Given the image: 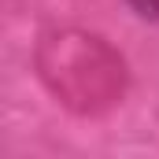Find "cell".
I'll return each mask as SVG.
<instances>
[{
    "label": "cell",
    "instance_id": "1",
    "mask_svg": "<svg viewBox=\"0 0 159 159\" xmlns=\"http://www.w3.org/2000/svg\"><path fill=\"white\" fill-rule=\"evenodd\" d=\"M44 89L81 119H100L119 107L129 89V67L122 52L89 30H52L34 52Z\"/></svg>",
    "mask_w": 159,
    "mask_h": 159
},
{
    "label": "cell",
    "instance_id": "2",
    "mask_svg": "<svg viewBox=\"0 0 159 159\" xmlns=\"http://www.w3.org/2000/svg\"><path fill=\"white\" fill-rule=\"evenodd\" d=\"M141 19H148V22H159V0H126Z\"/></svg>",
    "mask_w": 159,
    "mask_h": 159
}]
</instances>
